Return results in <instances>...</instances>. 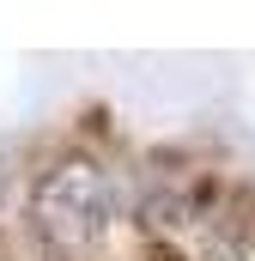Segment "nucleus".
Returning a JSON list of instances; mask_svg holds the SVG:
<instances>
[{"label": "nucleus", "instance_id": "1", "mask_svg": "<svg viewBox=\"0 0 255 261\" xmlns=\"http://www.w3.org/2000/svg\"><path fill=\"white\" fill-rule=\"evenodd\" d=\"M110 213V182L97 164H61L37 189V219L49 237H91Z\"/></svg>", "mask_w": 255, "mask_h": 261}]
</instances>
